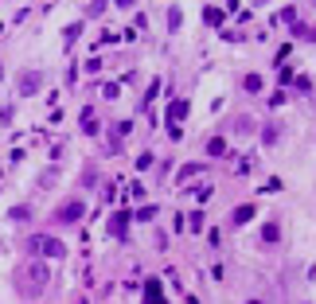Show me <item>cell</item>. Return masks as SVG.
<instances>
[{"label":"cell","instance_id":"obj_3","mask_svg":"<svg viewBox=\"0 0 316 304\" xmlns=\"http://www.w3.org/2000/svg\"><path fill=\"white\" fill-rule=\"evenodd\" d=\"M183 117H187V101L176 98L172 105H168V137H172V141H180V137H183V129H180Z\"/></svg>","mask_w":316,"mask_h":304},{"label":"cell","instance_id":"obj_1","mask_svg":"<svg viewBox=\"0 0 316 304\" xmlns=\"http://www.w3.org/2000/svg\"><path fill=\"white\" fill-rule=\"evenodd\" d=\"M16 281H20V292H24V296H39V292H43V285L51 281V273H47V265L31 261V265H24V269H20V277H16Z\"/></svg>","mask_w":316,"mask_h":304},{"label":"cell","instance_id":"obj_13","mask_svg":"<svg viewBox=\"0 0 316 304\" xmlns=\"http://www.w3.org/2000/svg\"><path fill=\"white\" fill-rule=\"evenodd\" d=\"M187 230H192V234L203 230V215H199V211H196V215H187Z\"/></svg>","mask_w":316,"mask_h":304},{"label":"cell","instance_id":"obj_6","mask_svg":"<svg viewBox=\"0 0 316 304\" xmlns=\"http://www.w3.org/2000/svg\"><path fill=\"white\" fill-rule=\"evenodd\" d=\"M78 121H82V129H86V133H98V117H94V109H90V105H86V109L78 113Z\"/></svg>","mask_w":316,"mask_h":304},{"label":"cell","instance_id":"obj_12","mask_svg":"<svg viewBox=\"0 0 316 304\" xmlns=\"http://www.w3.org/2000/svg\"><path fill=\"white\" fill-rule=\"evenodd\" d=\"M145 296L149 300H160V281H145Z\"/></svg>","mask_w":316,"mask_h":304},{"label":"cell","instance_id":"obj_7","mask_svg":"<svg viewBox=\"0 0 316 304\" xmlns=\"http://www.w3.org/2000/svg\"><path fill=\"white\" fill-rule=\"evenodd\" d=\"M129 218H133L129 211H117V215H113V222H109V230H113V234H125V226H129Z\"/></svg>","mask_w":316,"mask_h":304},{"label":"cell","instance_id":"obj_18","mask_svg":"<svg viewBox=\"0 0 316 304\" xmlns=\"http://www.w3.org/2000/svg\"><path fill=\"white\" fill-rule=\"evenodd\" d=\"M137 168L145 172V168H152V152H145V156H137Z\"/></svg>","mask_w":316,"mask_h":304},{"label":"cell","instance_id":"obj_17","mask_svg":"<svg viewBox=\"0 0 316 304\" xmlns=\"http://www.w3.org/2000/svg\"><path fill=\"white\" fill-rule=\"evenodd\" d=\"M168 28H172V31L180 28V8H172V12H168Z\"/></svg>","mask_w":316,"mask_h":304},{"label":"cell","instance_id":"obj_2","mask_svg":"<svg viewBox=\"0 0 316 304\" xmlns=\"http://www.w3.org/2000/svg\"><path fill=\"white\" fill-rule=\"evenodd\" d=\"M28 254H35V258H62L67 250H62V242L51 238V234H31L28 238Z\"/></svg>","mask_w":316,"mask_h":304},{"label":"cell","instance_id":"obj_4","mask_svg":"<svg viewBox=\"0 0 316 304\" xmlns=\"http://www.w3.org/2000/svg\"><path fill=\"white\" fill-rule=\"evenodd\" d=\"M82 215H86V203H82V199H71V203H62L59 211H55L59 222H78Z\"/></svg>","mask_w":316,"mask_h":304},{"label":"cell","instance_id":"obj_11","mask_svg":"<svg viewBox=\"0 0 316 304\" xmlns=\"http://www.w3.org/2000/svg\"><path fill=\"white\" fill-rule=\"evenodd\" d=\"M133 218H137V222H152V218H156V203H152V207H141Z\"/></svg>","mask_w":316,"mask_h":304},{"label":"cell","instance_id":"obj_20","mask_svg":"<svg viewBox=\"0 0 316 304\" xmlns=\"http://www.w3.org/2000/svg\"><path fill=\"white\" fill-rule=\"evenodd\" d=\"M113 4H117V8H133V0H113Z\"/></svg>","mask_w":316,"mask_h":304},{"label":"cell","instance_id":"obj_15","mask_svg":"<svg viewBox=\"0 0 316 304\" xmlns=\"http://www.w3.org/2000/svg\"><path fill=\"white\" fill-rule=\"evenodd\" d=\"M203 172V164H187V168H180V179H192V175Z\"/></svg>","mask_w":316,"mask_h":304},{"label":"cell","instance_id":"obj_9","mask_svg":"<svg viewBox=\"0 0 316 304\" xmlns=\"http://www.w3.org/2000/svg\"><path fill=\"white\" fill-rule=\"evenodd\" d=\"M250 218H254V207H250V203H246V207H238V211H234V222H238V226H246V222H250Z\"/></svg>","mask_w":316,"mask_h":304},{"label":"cell","instance_id":"obj_8","mask_svg":"<svg viewBox=\"0 0 316 304\" xmlns=\"http://www.w3.org/2000/svg\"><path fill=\"white\" fill-rule=\"evenodd\" d=\"M223 152H226V141L223 137H211L207 141V156H223Z\"/></svg>","mask_w":316,"mask_h":304},{"label":"cell","instance_id":"obj_10","mask_svg":"<svg viewBox=\"0 0 316 304\" xmlns=\"http://www.w3.org/2000/svg\"><path fill=\"white\" fill-rule=\"evenodd\" d=\"M262 238H266V242H277V238H281V226H277V222H266V226H262Z\"/></svg>","mask_w":316,"mask_h":304},{"label":"cell","instance_id":"obj_14","mask_svg":"<svg viewBox=\"0 0 316 304\" xmlns=\"http://www.w3.org/2000/svg\"><path fill=\"white\" fill-rule=\"evenodd\" d=\"M203 20H207V24H223V8H207Z\"/></svg>","mask_w":316,"mask_h":304},{"label":"cell","instance_id":"obj_16","mask_svg":"<svg viewBox=\"0 0 316 304\" xmlns=\"http://www.w3.org/2000/svg\"><path fill=\"white\" fill-rule=\"evenodd\" d=\"M246 90H250V94H258V90H262V78H258V74H246Z\"/></svg>","mask_w":316,"mask_h":304},{"label":"cell","instance_id":"obj_19","mask_svg":"<svg viewBox=\"0 0 316 304\" xmlns=\"http://www.w3.org/2000/svg\"><path fill=\"white\" fill-rule=\"evenodd\" d=\"M102 8H105V0H94V4H90V16H102Z\"/></svg>","mask_w":316,"mask_h":304},{"label":"cell","instance_id":"obj_5","mask_svg":"<svg viewBox=\"0 0 316 304\" xmlns=\"http://www.w3.org/2000/svg\"><path fill=\"white\" fill-rule=\"evenodd\" d=\"M39 82H43V74H24V78H20V94H24V98H28V94H35V90H39Z\"/></svg>","mask_w":316,"mask_h":304}]
</instances>
